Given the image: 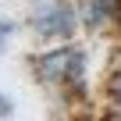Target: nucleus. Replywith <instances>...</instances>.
Returning a JSON list of instances; mask_svg holds the SVG:
<instances>
[{"mask_svg":"<svg viewBox=\"0 0 121 121\" xmlns=\"http://www.w3.org/2000/svg\"><path fill=\"white\" fill-rule=\"evenodd\" d=\"M32 68L46 86H71L75 93L82 89V68H86V57L78 46H60L50 53L32 57Z\"/></svg>","mask_w":121,"mask_h":121,"instance_id":"nucleus-1","label":"nucleus"},{"mask_svg":"<svg viewBox=\"0 0 121 121\" xmlns=\"http://www.w3.org/2000/svg\"><path fill=\"white\" fill-rule=\"evenodd\" d=\"M32 22H36V32L46 36V39L71 36V29H75V11H71L68 0H57V4H50L46 11H39Z\"/></svg>","mask_w":121,"mask_h":121,"instance_id":"nucleus-2","label":"nucleus"},{"mask_svg":"<svg viewBox=\"0 0 121 121\" xmlns=\"http://www.w3.org/2000/svg\"><path fill=\"white\" fill-rule=\"evenodd\" d=\"M110 11H114V0H82V18H86V25H100Z\"/></svg>","mask_w":121,"mask_h":121,"instance_id":"nucleus-3","label":"nucleus"},{"mask_svg":"<svg viewBox=\"0 0 121 121\" xmlns=\"http://www.w3.org/2000/svg\"><path fill=\"white\" fill-rule=\"evenodd\" d=\"M107 93H110V100H114V110L121 114V71H117V75H110V82H107Z\"/></svg>","mask_w":121,"mask_h":121,"instance_id":"nucleus-4","label":"nucleus"},{"mask_svg":"<svg viewBox=\"0 0 121 121\" xmlns=\"http://www.w3.org/2000/svg\"><path fill=\"white\" fill-rule=\"evenodd\" d=\"M7 114H11V100H7V96H0V117H7Z\"/></svg>","mask_w":121,"mask_h":121,"instance_id":"nucleus-5","label":"nucleus"},{"mask_svg":"<svg viewBox=\"0 0 121 121\" xmlns=\"http://www.w3.org/2000/svg\"><path fill=\"white\" fill-rule=\"evenodd\" d=\"M7 36H11V25H7V22H0V43H4Z\"/></svg>","mask_w":121,"mask_h":121,"instance_id":"nucleus-6","label":"nucleus"},{"mask_svg":"<svg viewBox=\"0 0 121 121\" xmlns=\"http://www.w3.org/2000/svg\"><path fill=\"white\" fill-rule=\"evenodd\" d=\"M114 14H117V22H121V0H114Z\"/></svg>","mask_w":121,"mask_h":121,"instance_id":"nucleus-7","label":"nucleus"}]
</instances>
